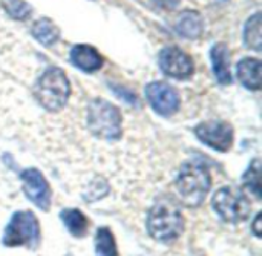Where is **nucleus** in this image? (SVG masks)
<instances>
[{"instance_id": "f257e3e1", "label": "nucleus", "mask_w": 262, "mask_h": 256, "mask_svg": "<svg viewBox=\"0 0 262 256\" xmlns=\"http://www.w3.org/2000/svg\"><path fill=\"white\" fill-rule=\"evenodd\" d=\"M180 201L187 207H198L212 187V177L206 164L198 161L186 163L175 181Z\"/></svg>"}, {"instance_id": "f03ea898", "label": "nucleus", "mask_w": 262, "mask_h": 256, "mask_svg": "<svg viewBox=\"0 0 262 256\" xmlns=\"http://www.w3.org/2000/svg\"><path fill=\"white\" fill-rule=\"evenodd\" d=\"M147 230L154 240L169 243L183 233L184 218L170 200H161L147 215Z\"/></svg>"}, {"instance_id": "7ed1b4c3", "label": "nucleus", "mask_w": 262, "mask_h": 256, "mask_svg": "<svg viewBox=\"0 0 262 256\" xmlns=\"http://www.w3.org/2000/svg\"><path fill=\"white\" fill-rule=\"evenodd\" d=\"M69 92V80L60 68L46 69L34 88L37 101L49 112L61 111L68 101Z\"/></svg>"}, {"instance_id": "20e7f679", "label": "nucleus", "mask_w": 262, "mask_h": 256, "mask_svg": "<svg viewBox=\"0 0 262 256\" xmlns=\"http://www.w3.org/2000/svg\"><path fill=\"white\" fill-rule=\"evenodd\" d=\"M88 124L91 134L100 140L114 141L121 137L120 111L106 100L95 98L89 103Z\"/></svg>"}, {"instance_id": "39448f33", "label": "nucleus", "mask_w": 262, "mask_h": 256, "mask_svg": "<svg viewBox=\"0 0 262 256\" xmlns=\"http://www.w3.org/2000/svg\"><path fill=\"white\" fill-rule=\"evenodd\" d=\"M2 243L6 247L25 246L28 249H37L40 244V226L37 217L29 210L15 212L3 232Z\"/></svg>"}, {"instance_id": "423d86ee", "label": "nucleus", "mask_w": 262, "mask_h": 256, "mask_svg": "<svg viewBox=\"0 0 262 256\" xmlns=\"http://www.w3.org/2000/svg\"><path fill=\"white\" fill-rule=\"evenodd\" d=\"M212 207L224 223L238 224L249 218L252 204L241 189L226 186L215 192Z\"/></svg>"}, {"instance_id": "0eeeda50", "label": "nucleus", "mask_w": 262, "mask_h": 256, "mask_svg": "<svg viewBox=\"0 0 262 256\" xmlns=\"http://www.w3.org/2000/svg\"><path fill=\"white\" fill-rule=\"evenodd\" d=\"M198 140L209 147L227 152L233 144V127L226 121H206L195 127Z\"/></svg>"}, {"instance_id": "6e6552de", "label": "nucleus", "mask_w": 262, "mask_h": 256, "mask_svg": "<svg viewBox=\"0 0 262 256\" xmlns=\"http://www.w3.org/2000/svg\"><path fill=\"white\" fill-rule=\"evenodd\" d=\"M21 183H23V190L28 197V200H31L38 209L48 212L51 207V187L46 181V178L41 175L40 170L37 169H26L21 172L20 175Z\"/></svg>"}, {"instance_id": "1a4fd4ad", "label": "nucleus", "mask_w": 262, "mask_h": 256, "mask_svg": "<svg viewBox=\"0 0 262 256\" xmlns=\"http://www.w3.org/2000/svg\"><path fill=\"white\" fill-rule=\"evenodd\" d=\"M146 97L150 106L154 108V111L164 117H169L173 112H177L180 106V98L177 91L164 81H154L147 84Z\"/></svg>"}, {"instance_id": "9d476101", "label": "nucleus", "mask_w": 262, "mask_h": 256, "mask_svg": "<svg viewBox=\"0 0 262 256\" xmlns=\"http://www.w3.org/2000/svg\"><path fill=\"white\" fill-rule=\"evenodd\" d=\"M160 68L161 71L173 78L178 80H186L193 74V61L192 58L183 52L181 49L170 46L161 51L160 54Z\"/></svg>"}, {"instance_id": "9b49d317", "label": "nucleus", "mask_w": 262, "mask_h": 256, "mask_svg": "<svg viewBox=\"0 0 262 256\" xmlns=\"http://www.w3.org/2000/svg\"><path fill=\"white\" fill-rule=\"evenodd\" d=\"M71 60L77 68H80L84 72H94L103 66V57L98 54L95 48L89 45L74 46L71 51Z\"/></svg>"}, {"instance_id": "f8f14e48", "label": "nucleus", "mask_w": 262, "mask_h": 256, "mask_svg": "<svg viewBox=\"0 0 262 256\" xmlns=\"http://www.w3.org/2000/svg\"><path fill=\"white\" fill-rule=\"evenodd\" d=\"M210 57H212V68H213L216 80L221 84H230L232 83L230 55H229L227 46L223 43H216L210 51Z\"/></svg>"}, {"instance_id": "ddd939ff", "label": "nucleus", "mask_w": 262, "mask_h": 256, "mask_svg": "<svg viewBox=\"0 0 262 256\" xmlns=\"http://www.w3.org/2000/svg\"><path fill=\"white\" fill-rule=\"evenodd\" d=\"M239 81L252 91L261 89V61L258 58H243L236 66Z\"/></svg>"}, {"instance_id": "4468645a", "label": "nucleus", "mask_w": 262, "mask_h": 256, "mask_svg": "<svg viewBox=\"0 0 262 256\" xmlns=\"http://www.w3.org/2000/svg\"><path fill=\"white\" fill-rule=\"evenodd\" d=\"M60 218H61L64 227L68 229V232L75 238H83L89 230L88 218L84 217V214H81L77 209H64V210H61Z\"/></svg>"}, {"instance_id": "2eb2a0df", "label": "nucleus", "mask_w": 262, "mask_h": 256, "mask_svg": "<svg viewBox=\"0 0 262 256\" xmlns=\"http://www.w3.org/2000/svg\"><path fill=\"white\" fill-rule=\"evenodd\" d=\"M175 28L186 38H198L203 32V17L196 11H186L180 15Z\"/></svg>"}, {"instance_id": "dca6fc26", "label": "nucleus", "mask_w": 262, "mask_h": 256, "mask_svg": "<svg viewBox=\"0 0 262 256\" xmlns=\"http://www.w3.org/2000/svg\"><path fill=\"white\" fill-rule=\"evenodd\" d=\"M32 35L41 43V45H46V46H51L54 45L57 40H58V35H60V31L58 28L54 25V22H51L49 18H40L34 23L32 26Z\"/></svg>"}, {"instance_id": "f3484780", "label": "nucleus", "mask_w": 262, "mask_h": 256, "mask_svg": "<svg viewBox=\"0 0 262 256\" xmlns=\"http://www.w3.org/2000/svg\"><path fill=\"white\" fill-rule=\"evenodd\" d=\"M262 22H261V12H256L255 15H252L247 23H246V29H244V41L246 45L253 49V51H261L262 48Z\"/></svg>"}, {"instance_id": "a211bd4d", "label": "nucleus", "mask_w": 262, "mask_h": 256, "mask_svg": "<svg viewBox=\"0 0 262 256\" xmlns=\"http://www.w3.org/2000/svg\"><path fill=\"white\" fill-rule=\"evenodd\" d=\"M95 255L97 256H118L115 238L107 227H100L95 235Z\"/></svg>"}, {"instance_id": "6ab92c4d", "label": "nucleus", "mask_w": 262, "mask_h": 256, "mask_svg": "<svg viewBox=\"0 0 262 256\" xmlns=\"http://www.w3.org/2000/svg\"><path fill=\"white\" fill-rule=\"evenodd\" d=\"M243 183L247 190H250L252 195H255L256 200H261V161L259 158H255L247 172L243 177Z\"/></svg>"}, {"instance_id": "aec40b11", "label": "nucleus", "mask_w": 262, "mask_h": 256, "mask_svg": "<svg viewBox=\"0 0 262 256\" xmlns=\"http://www.w3.org/2000/svg\"><path fill=\"white\" fill-rule=\"evenodd\" d=\"M3 6L6 12L17 20H25L31 15V6L23 0H3Z\"/></svg>"}, {"instance_id": "412c9836", "label": "nucleus", "mask_w": 262, "mask_h": 256, "mask_svg": "<svg viewBox=\"0 0 262 256\" xmlns=\"http://www.w3.org/2000/svg\"><path fill=\"white\" fill-rule=\"evenodd\" d=\"M92 192L89 195H84V200L86 201H94V200H100L103 198L107 192H109V186L106 184V181L100 180V184H92L91 186Z\"/></svg>"}, {"instance_id": "4be33fe9", "label": "nucleus", "mask_w": 262, "mask_h": 256, "mask_svg": "<svg viewBox=\"0 0 262 256\" xmlns=\"http://www.w3.org/2000/svg\"><path fill=\"white\" fill-rule=\"evenodd\" d=\"M158 6L166 8V9H173L175 6H178L180 0H154Z\"/></svg>"}, {"instance_id": "5701e85b", "label": "nucleus", "mask_w": 262, "mask_h": 256, "mask_svg": "<svg viewBox=\"0 0 262 256\" xmlns=\"http://www.w3.org/2000/svg\"><path fill=\"white\" fill-rule=\"evenodd\" d=\"M261 218H262V215L261 214H258L256 215V218H255V221H253V226H252V230H253V233L259 238L261 237Z\"/></svg>"}]
</instances>
